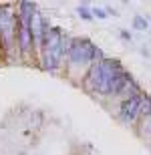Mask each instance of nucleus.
<instances>
[{
    "label": "nucleus",
    "instance_id": "1",
    "mask_svg": "<svg viewBox=\"0 0 151 155\" xmlns=\"http://www.w3.org/2000/svg\"><path fill=\"white\" fill-rule=\"evenodd\" d=\"M105 58V52L87 36H73L69 48H67V58H64V75L71 79H85L89 69L95 63Z\"/></svg>",
    "mask_w": 151,
    "mask_h": 155
},
{
    "label": "nucleus",
    "instance_id": "2",
    "mask_svg": "<svg viewBox=\"0 0 151 155\" xmlns=\"http://www.w3.org/2000/svg\"><path fill=\"white\" fill-rule=\"evenodd\" d=\"M123 64L119 58H111V57H105L103 61L95 63L89 73L85 75V79L81 81L83 89L95 97H101V99H109V93H111V87H113V81L123 73Z\"/></svg>",
    "mask_w": 151,
    "mask_h": 155
},
{
    "label": "nucleus",
    "instance_id": "3",
    "mask_svg": "<svg viewBox=\"0 0 151 155\" xmlns=\"http://www.w3.org/2000/svg\"><path fill=\"white\" fill-rule=\"evenodd\" d=\"M73 36L64 35L63 28L52 26L48 35L44 36L38 51V67L47 73L57 75L64 69V58H67V48H69Z\"/></svg>",
    "mask_w": 151,
    "mask_h": 155
},
{
    "label": "nucleus",
    "instance_id": "4",
    "mask_svg": "<svg viewBox=\"0 0 151 155\" xmlns=\"http://www.w3.org/2000/svg\"><path fill=\"white\" fill-rule=\"evenodd\" d=\"M0 51L6 58L16 52V10L12 4H0Z\"/></svg>",
    "mask_w": 151,
    "mask_h": 155
},
{
    "label": "nucleus",
    "instance_id": "5",
    "mask_svg": "<svg viewBox=\"0 0 151 155\" xmlns=\"http://www.w3.org/2000/svg\"><path fill=\"white\" fill-rule=\"evenodd\" d=\"M147 93H137V95H133V97L125 99V101H121V107H119V113H117V117H119V121L121 123H125V125H133V123H137V121L143 117V111H141V107H143V99H145Z\"/></svg>",
    "mask_w": 151,
    "mask_h": 155
},
{
    "label": "nucleus",
    "instance_id": "6",
    "mask_svg": "<svg viewBox=\"0 0 151 155\" xmlns=\"http://www.w3.org/2000/svg\"><path fill=\"white\" fill-rule=\"evenodd\" d=\"M77 14H79V18H83V20H93V10H91V6L87 4H81L79 8H77Z\"/></svg>",
    "mask_w": 151,
    "mask_h": 155
},
{
    "label": "nucleus",
    "instance_id": "7",
    "mask_svg": "<svg viewBox=\"0 0 151 155\" xmlns=\"http://www.w3.org/2000/svg\"><path fill=\"white\" fill-rule=\"evenodd\" d=\"M133 28L135 30H147V20L141 14H135L133 16Z\"/></svg>",
    "mask_w": 151,
    "mask_h": 155
},
{
    "label": "nucleus",
    "instance_id": "8",
    "mask_svg": "<svg viewBox=\"0 0 151 155\" xmlns=\"http://www.w3.org/2000/svg\"><path fill=\"white\" fill-rule=\"evenodd\" d=\"M91 10H93V18H99V20L109 18V16H107V12H105V8H97V6H95V8H91Z\"/></svg>",
    "mask_w": 151,
    "mask_h": 155
},
{
    "label": "nucleus",
    "instance_id": "9",
    "mask_svg": "<svg viewBox=\"0 0 151 155\" xmlns=\"http://www.w3.org/2000/svg\"><path fill=\"white\" fill-rule=\"evenodd\" d=\"M119 36H121L123 40H127V42H131V40H133V35H131L129 30H121V32H119Z\"/></svg>",
    "mask_w": 151,
    "mask_h": 155
},
{
    "label": "nucleus",
    "instance_id": "10",
    "mask_svg": "<svg viewBox=\"0 0 151 155\" xmlns=\"http://www.w3.org/2000/svg\"><path fill=\"white\" fill-rule=\"evenodd\" d=\"M105 12H107V16H119V14H117V10H115V8H111V6H107V8H105Z\"/></svg>",
    "mask_w": 151,
    "mask_h": 155
},
{
    "label": "nucleus",
    "instance_id": "11",
    "mask_svg": "<svg viewBox=\"0 0 151 155\" xmlns=\"http://www.w3.org/2000/svg\"><path fill=\"white\" fill-rule=\"evenodd\" d=\"M0 54H2V51H0Z\"/></svg>",
    "mask_w": 151,
    "mask_h": 155
}]
</instances>
